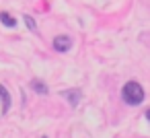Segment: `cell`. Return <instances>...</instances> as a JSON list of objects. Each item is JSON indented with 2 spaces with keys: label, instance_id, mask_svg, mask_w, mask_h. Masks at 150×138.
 I'll use <instances>...</instances> for the list:
<instances>
[{
  "label": "cell",
  "instance_id": "6da1fadb",
  "mask_svg": "<svg viewBox=\"0 0 150 138\" xmlns=\"http://www.w3.org/2000/svg\"><path fill=\"white\" fill-rule=\"evenodd\" d=\"M144 89L136 83V80H129V83H125L123 85V89H121V99L127 103V105H140L142 101H144Z\"/></svg>",
  "mask_w": 150,
  "mask_h": 138
},
{
  "label": "cell",
  "instance_id": "7a4b0ae2",
  "mask_svg": "<svg viewBox=\"0 0 150 138\" xmlns=\"http://www.w3.org/2000/svg\"><path fill=\"white\" fill-rule=\"evenodd\" d=\"M70 48H72V39H70L68 35H58V37H54V50H56V52L64 54V52H70Z\"/></svg>",
  "mask_w": 150,
  "mask_h": 138
},
{
  "label": "cell",
  "instance_id": "3957f363",
  "mask_svg": "<svg viewBox=\"0 0 150 138\" xmlns=\"http://www.w3.org/2000/svg\"><path fill=\"white\" fill-rule=\"evenodd\" d=\"M62 97H64L72 107H76L78 101H80V97H82V93H80V89H70V91H62Z\"/></svg>",
  "mask_w": 150,
  "mask_h": 138
},
{
  "label": "cell",
  "instance_id": "277c9868",
  "mask_svg": "<svg viewBox=\"0 0 150 138\" xmlns=\"http://www.w3.org/2000/svg\"><path fill=\"white\" fill-rule=\"evenodd\" d=\"M0 101H2V113H6L8 109H11V103H13V99H11V93L6 91V87L0 83Z\"/></svg>",
  "mask_w": 150,
  "mask_h": 138
},
{
  "label": "cell",
  "instance_id": "5b68a950",
  "mask_svg": "<svg viewBox=\"0 0 150 138\" xmlns=\"http://www.w3.org/2000/svg\"><path fill=\"white\" fill-rule=\"evenodd\" d=\"M31 89L35 91V93H39V95H47V85L43 83V80H39V78H33L31 80Z\"/></svg>",
  "mask_w": 150,
  "mask_h": 138
},
{
  "label": "cell",
  "instance_id": "8992f818",
  "mask_svg": "<svg viewBox=\"0 0 150 138\" xmlns=\"http://www.w3.org/2000/svg\"><path fill=\"white\" fill-rule=\"evenodd\" d=\"M0 23H2L4 27H8V29H13V27L17 25V19H15L11 13H4V11H2V13H0Z\"/></svg>",
  "mask_w": 150,
  "mask_h": 138
},
{
  "label": "cell",
  "instance_id": "52a82bcc",
  "mask_svg": "<svg viewBox=\"0 0 150 138\" xmlns=\"http://www.w3.org/2000/svg\"><path fill=\"white\" fill-rule=\"evenodd\" d=\"M23 21H25V25L29 27V31H33V33L37 31V25H35V19H33L31 15H23Z\"/></svg>",
  "mask_w": 150,
  "mask_h": 138
},
{
  "label": "cell",
  "instance_id": "ba28073f",
  "mask_svg": "<svg viewBox=\"0 0 150 138\" xmlns=\"http://www.w3.org/2000/svg\"><path fill=\"white\" fill-rule=\"evenodd\" d=\"M43 138H47V136H43Z\"/></svg>",
  "mask_w": 150,
  "mask_h": 138
}]
</instances>
